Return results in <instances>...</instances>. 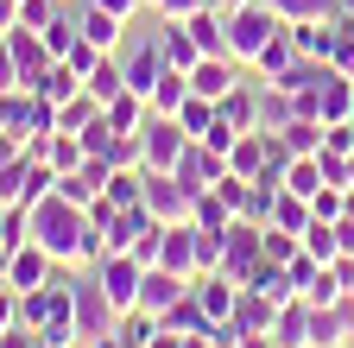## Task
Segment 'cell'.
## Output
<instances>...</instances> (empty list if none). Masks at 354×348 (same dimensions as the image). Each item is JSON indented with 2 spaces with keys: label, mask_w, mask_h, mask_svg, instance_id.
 Returning <instances> with one entry per match:
<instances>
[{
  "label": "cell",
  "mask_w": 354,
  "mask_h": 348,
  "mask_svg": "<svg viewBox=\"0 0 354 348\" xmlns=\"http://www.w3.org/2000/svg\"><path fill=\"white\" fill-rule=\"evenodd\" d=\"M82 235H88V209H76L70 196H44L32 203V241L57 259V266H82Z\"/></svg>",
  "instance_id": "6da1fadb"
},
{
  "label": "cell",
  "mask_w": 354,
  "mask_h": 348,
  "mask_svg": "<svg viewBox=\"0 0 354 348\" xmlns=\"http://www.w3.org/2000/svg\"><path fill=\"white\" fill-rule=\"evenodd\" d=\"M70 311H76V336L82 342H102V336L120 329V311L108 304V291L95 285V273H88V279H70Z\"/></svg>",
  "instance_id": "7a4b0ae2"
},
{
  "label": "cell",
  "mask_w": 354,
  "mask_h": 348,
  "mask_svg": "<svg viewBox=\"0 0 354 348\" xmlns=\"http://www.w3.org/2000/svg\"><path fill=\"white\" fill-rule=\"evenodd\" d=\"M88 273H95V285L108 291V304H114L120 317H127V311H140V279H146V266H140L133 253H102Z\"/></svg>",
  "instance_id": "3957f363"
},
{
  "label": "cell",
  "mask_w": 354,
  "mask_h": 348,
  "mask_svg": "<svg viewBox=\"0 0 354 348\" xmlns=\"http://www.w3.org/2000/svg\"><path fill=\"white\" fill-rule=\"evenodd\" d=\"M272 38H279V13L266 7V0H253V7H241V13H228V57H259Z\"/></svg>",
  "instance_id": "277c9868"
},
{
  "label": "cell",
  "mask_w": 354,
  "mask_h": 348,
  "mask_svg": "<svg viewBox=\"0 0 354 348\" xmlns=\"http://www.w3.org/2000/svg\"><path fill=\"white\" fill-rule=\"evenodd\" d=\"M184 146H190V134L177 127V114H146V127H140V165L146 171H171Z\"/></svg>",
  "instance_id": "5b68a950"
},
{
  "label": "cell",
  "mask_w": 354,
  "mask_h": 348,
  "mask_svg": "<svg viewBox=\"0 0 354 348\" xmlns=\"http://www.w3.org/2000/svg\"><path fill=\"white\" fill-rule=\"evenodd\" d=\"M146 209L158 215L165 228H177V222H190V209H196V190L177 178V171H146Z\"/></svg>",
  "instance_id": "8992f818"
},
{
  "label": "cell",
  "mask_w": 354,
  "mask_h": 348,
  "mask_svg": "<svg viewBox=\"0 0 354 348\" xmlns=\"http://www.w3.org/2000/svg\"><path fill=\"white\" fill-rule=\"evenodd\" d=\"M7 51H13V64H19V89H38L44 76H51V45H44V32H32V26H13L7 32Z\"/></svg>",
  "instance_id": "52a82bcc"
},
{
  "label": "cell",
  "mask_w": 354,
  "mask_h": 348,
  "mask_svg": "<svg viewBox=\"0 0 354 348\" xmlns=\"http://www.w3.org/2000/svg\"><path fill=\"white\" fill-rule=\"evenodd\" d=\"M120 70H127V89L152 102L171 64H165V51H158V38H152V45H127V51H120Z\"/></svg>",
  "instance_id": "ba28073f"
},
{
  "label": "cell",
  "mask_w": 354,
  "mask_h": 348,
  "mask_svg": "<svg viewBox=\"0 0 354 348\" xmlns=\"http://www.w3.org/2000/svg\"><path fill=\"white\" fill-rule=\"evenodd\" d=\"M76 32L95 51H127V19L108 13V7H95V0H82V7H76Z\"/></svg>",
  "instance_id": "9c48e42d"
},
{
  "label": "cell",
  "mask_w": 354,
  "mask_h": 348,
  "mask_svg": "<svg viewBox=\"0 0 354 348\" xmlns=\"http://www.w3.org/2000/svg\"><path fill=\"white\" fill-rule=\"evenodd\" d=\"M51 273H57V259L44 253L38 241H26V247L7 253V285H13V291H38V285H51Z\"/></svg>",
  "instance_id": "30bf717a"
},
{
  "label": "cell",
  "mask_w": 354,
  "mask_h": 348,
  "mask_svg": "<svg viewBox=\"0 0 354 348\" xmlns=\"http://www.w3.org/2000/svg\"><path fill=\"white\" fill-rule=\"evenodd\" d=\"M184 291H190L184 273H171V266H146V279H140V311H146V317H165Z\"/></svg>",
  "instance_id": "8fae6325"
},
{
  "label": "cell",
  "mask_w": 354,
  "mask_h": 348,
  "mask_svg": "<svg viewBox=\"0 0 354 348\" xmlns=\"http://www.w3.org/2000/svg\"><path fill=\"white\" fill-rule=\"evenodd\" d=\"M228 89H241V76H234V64H228V57H196V64H190V95L221 102Z\"/></svg>",
  "instance_id": "7c38bea8"
},
{
  "label": "cell",
  "mask_w": 354,
  "mask_h": 348,
  "mask_svg": "<svg viewBox=\"0 0 354 348\" xmlns=\"http://www.w3.org/2000/svg\"><path fill=\"white\" fill-rule=\"evenodd\" d=\"M158 266H171V273L196 279V222H177V228H165V253H158Z\"/></svg>",
  "instance_id": "4fadbf2b"
},
{
  "label": "cell",
  "mask_w": 354,
  "mask_h": 348,
  "mask_svg": "<svg viewBox=\"0 0 354 348\" xmlns=\"http://www.w3.org/2000/svg\"><path fill=\"white\" fill-rule=\"evenodd\" d=\"M82 89L95 95L102 108H108L114 95H127V70H120V51H108V57H102L95 70H88V76H82Z\"/></svg>",
  "instance_id": "5bb4252c"
},
{
  "label": "cell",
  "mask_w": 354,
  "mask_h": 348,
  "mask_svg": "<svg viewBox=\"0 0 354 348\" xmlns=\"http://www.w3.org/2000/svg\"><path fill=\"white\" fill-rule=\"evenodd\" d=\"M158 51H165V64L171 70H190L203 51H196V38H190V26L184 19H165V32H158Z\"/></svg>",
  "instance_id": "9a60e30c"
},
{
  "label": "cell",
  "mask_w": 354,
  "mask_h": 348,
  "mask_svg": "<svg viewBox=\"0 0 354 348\" xmlns=\"http://www.w3.org/2000/svg\"><path fill=\"white\" fill-rule=\"evenodd\" d=\"M95 114H102V102L88 95V89H76L70 102H57V134H82V127L95 120Z\"/></svg>",
  "instance_id": "2e32d148"
},
{
  "label": "cell",
  "mask_w": 354,
  "mask_h": 348,
  "mask_svg": "<svg viewBox=\"0 0 354 348\" xmlns=\"http://www.w3.org/2000/svg\"><path fill=\"white\" fill-rule=\"evenodd\" d=\"M177 127H184L190 140H203L209 127H215V102H209V95H190L184 108H177Z\"/></svg>",
  "instance_id": "e0dca14e"
},
{
  "label": "cell",
  "mask_w": 354,
  "mask_h": 348,
  "mask_svg": "<svg viewBox=\"0 0 354 348\" xmlns=\"http://www.w3.org/2000/svg\"><path fill=\"white\" fill-rule=\"evenodd\" d=\"M76 89H82V76H76V70H70L64 57L51 64V76H44V82H38V95H51V102H70Z\"/></svg>",
  "instance_id": "ac0fdd59"
},
{
  "label": "cell",
  "mask_w": 354,
  "mask_h": 348,
  "mask_svg": "<svg viewBox=\"0 0 354 348\" xmlns=\"http://www.w3.org/2000/svg\"><path fill=\"white\" fill-rule=\"evenodd\" d=\"M0 134H26V89H0Z\"/></svg>",
  "instance_id": "d6986e66"
},
{
  "label": "cell",
  "mask_w": 354,
  "mask_h": 348,
  "mask_svg": "<svg viewBox=\"0 0 354 348\" xmlns=\"http://www.w3.org/2000/svg\"><path fill=\"white\" fill-rule=\"evenodd\" d=\"M57 7H64V0H19V26H32V32H44V26H51V19H57Z\"/></svg>",
  "instance_id": "ffe728a7"
},
{
  "label": "cell",
  "mask_w": 354,
  "mask_h": 348,
  "mask_svg": "<svg viewBox=\"0 0 354 348\" xmlns=\"http://www.w3.org/2000/svg\"><path fill=\"white\" fill-rule=\"evenodd\" d=\"M152 7L165 13V19H190V13H203L209 0H152Z\"/></svg>",
  "instance_id": "44dd1931"
},
{
  "label": "cell",
  "mask_w": 354,
  "mask_h": 348,
  "mask_svg": "<svg viewBox=\"0 0 354 348\" xmlns=\"http://www.w3.org/2000/svg\"><path fill=\"white\" fill-rule=\"evenodd\" d=\"M0 348H44V342H38V329H26V323H13L7 336H0Z\"/></svg>",
  "instance_id": "7402d4cb"
},
{
  "label": "cell",
  "mask_w": 354,
  "mask_h": 348,
  "mask_svg": "<svg viewBox=\"0 0 354 348\" xmlns=\"http://www.w3.org/2000/svg\"><path fill=\"white\" fill-rule=\"evenodd\" d=\"M0 89H19V64H13V51H7V38H0Z\"/></svg>",
  "instance_id": "603a6c76"
},
{
  "label": "cell",
  "mask_w": 354,
  "mask_h": 348,
  "mask_svg": "<svg viewBox=\"0 0 354 348\" xmlns=\"http://www.w3.org/2000/svg\"><path fill=\"white\" fill-rule=\"evenodd\" d=\"M13 158H26V134H0V165H13Z\"/></svg>",
  "instance_id": "cb8c5ba5"
},
{
  "label": "cell",
  "mask_w": 354,
  "mask_h": 348,
  "mask_svg": "<svg viewBox=\"0 0 354 348\" xmlns=\"http://www.w3.org/2000/svg\"><path fill=\"white\" fill-rule=\"evenodd\" d=\"M95 7H108V13H120V19H133V13L146 7V0H95Z\"/></svg>",
  "instance_id": "d4e9b609"
},
{
  "label": "cell",
  "mask_w": 354,
  "mask_h": 348,
  "mask_svg": "<svg viewBox=\"0 0 354 348\" xmlns=\"http://www.w3.org/2000/svg\"><path fill=\"white\" fill-rule=\"evenodd\" d=\"M13 26H19V0H0V38H7Z\"/></svg>",
  "instance_id": "484cf974"
},
{
  "label": "cell",
  "mask_w": 354,
  "mask_h": 348,
  "mask_svg": "<svg viewBox=\"0 0 354 348\" xmlns=\"http://www.w3.org/2000/svg\"><path fill=\"white\" fill-rule=\"evenodd\" d=\"M177 342H184V336H171V329H165V323H158V329H152V342H146V348H177Z\"/></svg>",
  "instance_id": "4316f807"
},
{
  "label": "cell",
  "mask_w": 354,
  "mask_h": 348,
  "mask_svg": "<svg viewBox=\"0 0 354 348\" xmlns=\"http://www.w3.org/2000/svg\"><path fill=\"white\" fill-rule=\"evenodd\" d=\"M64 7H70V0H64Z\"/></svg>",
  "instance_id": "83f0119b"
},
{
  "label": "cell",
  "mask_w": 354,
  "mask_h": 348,
  "mask_svg": "<svg viewBox=\"0 0 354 348\" xmlns=\"http://www.w3.org/2000/svg\"><path fill=\"white\" fill-rule=\"evenodd\" d=\"M146 7H152V0H146Z\"/></svg>",
  "instance_id": "f1b7e54d"
}]
</instances>
